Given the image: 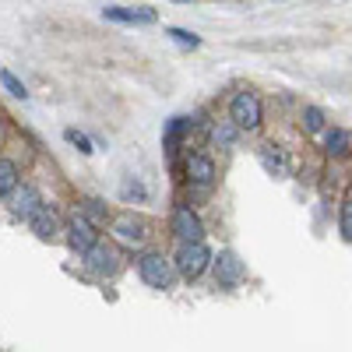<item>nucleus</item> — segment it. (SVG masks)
<instances>
[{"label": "nucleus", "instance_id": "obj_8", "mask_svg": "<svg viewBox=\"0 0 352 352\" xmlns=\"http://www.w3.org/2000/svg\"><path fill=\"white\" fill-rule=\"evenodd\" d=\"M144 229H148V226H144L141 219H131V215H127V219H116V222H113V236L120 240V243H127V247H141L144 236H148Z\"/></svg>", "mask_w": 352, "mask_h": 352}, {"label": "nucleus", "instance_id": "obj_10", "mask_svg": "<svg viewBox=\"0 0 352 352\" xmlns=\"http://www.w3.org/2000/svg\"><path fill=\"white\" fill-rule=\"evenodd\" d=\"M187 176H190V184L197 187H208L215 180V162L208 155H190L187 159Z\"/></svg>", "mask_w": 352, "mask_h": 352}, {"label": "nucleus", "instance_id": "obj_19", "mask_svg": "<svg viewBox=\"0 0 352 352\" xmlns=\"http://www.w3.org/2000/svg\"><path fill=\"white\" fill-rule=\"evenodd\" d=\"M0 81H4V88H8L11 96H18V99H25V96H28V92H25V85H21L11 71H0Z\"/></svg>", "mask_w": 352, "mask_h": 352}, {"label": "nucleus", "instance_id": "obj_15", "mask_svg": "<svg viewBox=\"0 0 352 352\" xmlns=\"http://www.w3.org/2000/svg\"><path fill=\"white\" fill-rule=\"evenodd\" d=\"M18 187V166L11 159H0V197H8Z\"/></svg>", "mask_w": 352, "mask_h": 352}, {"label": "nucleus", "instance_id": "obj_12", "mask_svg": "<svg viewBox=\"0 0 352 352\" xmlns=\"http://www.w3.org/2000/svg\"><path fill=\"white\" fill-rule=\"evenodd\" d=\"M28 226H32V232H36L39 240H53L56 229H60V222H56V215L46 208V204H43L36 215H28Z\"/></svg>", "mask_w": 352, "mask_h": 352}, {"label": "nucleus", "instance_id": "obj_4", "mask_svg": "<svg viewBox=\"0 0 352 352\" xmlns=\"http://www.w3.org/2000/svg\"><path fill=\"white\" fill-rule=\"evenodd\" d=\"M96 240H99L96 222L88 219V215H81V212H74V215H71V222H67V243H71L78 254H85V250L92 247Z\"/></svg>", "mask_w": 352, "mask_h": 352}, {"label": "nucleus", "instance_id": "obj_3", "mask_svg": "<svg viewBox=\"0 0 352 352\" xmlns=\"http://www.w3.org/2000/svg\"><path fill=\"white\" fill-rule=\"evenodd\" d=\"M138 272L152 289H169L173 285V264L162 254H141L138 257Z\"/></svg>", "mask_w": 352, "mask_h": 352}, {"label": "nucleus", "instance_id": "obj_14", "mask_svg": "<svg viewBox=\"0 0 352 352\" xmlns=\"http://www.w3.org/2000/svg\"><path fill=\"white\" fill-rule=\"evenodd\" d=\"M324 148H328V155H349L352 134H349V131H331V134L324 138Z\"/></svg>", "mask_w": 352, "mask_h": 352}, {"label": "nucleus", "instance_id": "obj_17", "mask_svg": "<svg viewBox=\"0 0 352 352\" xmlns=\"http://www.w3.org/2000/svg\"><path fill=\"white\" fill-rule=\"evenodd\" d=\"M236 124H219L215 131H212V138H215V144H222V148H229L232 141H236Z\"/></svg>", "mask_w": 352, "mask_h": 352}, {"label": "nucleus", "instance_id": "obj_7", "mask_svg": "<svg viewBox=\"0 0 352 352\" xmlns=\"http://www.w3.org/2000/svg\"><path fill=\"white\" fill-rule=\"evenodd\" d=\"M173 232H176L184 243H190V240H201V236H204V226H201V219H197L190 208H176V212H173Z\"/></svg>", "mask_w": 352, "mask_h": 352}, {"label": "nucleus", "instance_id": "obj_18", "mask_svg": "<svg viewBox=\"0 0 352 352\" xmlns=\"http://www.w3.org/2000/svg\"><path fill=\"white\" fill-rule=\"evenodd\" d=\"M303 127H307L310 134H317L320 127H324V113H320L317 106H307V109H303Z\"/></svg>", "mask_w": 352, "mask_h": 352}, {"label": "nucleus", "instance_id": "obj_6", "mask_svg": "<svg viewBox=\"0 0 352 352\" xmlns=\"http://www.w3.org/2000/svg\"><path fill=\"white\" fill-rule=\"evenodd\" d=\"M8 197H11V212L21 215L25 222H28V215H36L43 208V194L36 187H14Z\"/></svg>", "mask_w": 352, "mask_h": 352}, {"label": "nucleus", "instance_id": "obj_23", "mask_svg": "<svg viewBox=\"0 0 352 352\" xmlns=\"http://www.w3.org/2000/svg\"><path fill=\"white\" fill-rule=\"evenodd\" d=\"M180 4H184V0H180Z\"/></svg>", "mask_w": 352, "mask_h": 352}, {"label": "nucleus", "instance_id": "obj_11", "mask_svg": "<svg viewBox=\"0 0 352 352\" xmlns=\"http://www.w3.org/2000/svg\"><path fill=\"white\" fill-rule=\"evenodd\" d=\"M109 21H127V25H152L155 21V11H148V8H106L102 11Z\"/></svg>", "mask_w": 352, "mask_h": 352}, {"label": "nucleus", "instance_id": "obj_16", "mask_svg": "<svg viewBox=\"0 0 352 352\" xmlns=\"http://www.w3.org/2000/svg\"><path fill=\"white\" fill-rule=\"evenodd\" d=\"M184 127H187L184 116H176V120H169V131H166V152H169V155H176V144H180Z\"/></svg>", "mask_w": 352, "mask_h": 352}, {"label": "nucleus", "instance_id": "obj_21", "mask_svg": "<svg viewBox=\"0 0 352 352\" xmlns=\"http://www.w3.org/2000/svg\"><path fill=\"white\" fill-rule=\"evenodd\" d=\"M64 138H67L71 144H78V152H85V155H92V141H88L85 134H78V131H67Z\"/></svg>", "mask_w": 352, "mask_h": 352}, {"label": "nucleus", "instance_id": "obj_9", "mask_svg": "<svg viewBox=\"0 0 352 352\" xmlns=\"http://www.w3.org/2000/svg\"><path fill=\"white\" fill-rule=\"evenodd\" d=\"M215 278L222 282V285H240L243 282V261L236 257V254H219V261H215Z\"/></svg>", "mask_w": 352, "mask_h": 352}, {"label": "nucleus", "instance_id": "obj_22", "mask_svg": "<svg viewBox=\"0 0 352 352\" xmlns=\"http://www.w3.org/2000/svg\"><path fill=\"white\" fill-rule=\"evenodd\" d=\"M169 36H173L176 43H180V46H197V43H201L194 32H184V28H169Z\"/></svg>", "mask_w": 352, "mask_h": 352}, {"label": "nucleus", "instance_id": "obj_2", "mask_svg": "<svg viewBox=\"0 0 352 352\" xmlns=\"http://www.w3.org/2000/svg\"><path fill=\"white\" fill-rule=\"evenodd\" d=\"M212 264V250L204 247L201 240H190L180 247V254H176V272H180L184 278H197L204 275V268Z\"/></svg>", "mask_w": 352, "mask_h": 352}, {"label": "nucleus", "instance_id": "obj_1", "mask_svg": "<svg viewBox=\"0 0 352 352\" xmlns=\"http://www.w3.org/2000/svg\"><path fill=\"white\" fill-rule=\"evenodd\" d=\"M229 120L240 131H257L261 127V99L254 92H236L229 102Z\"/></svg>", "mask_w": 352, "mask_h": 352}, {"label": "nucleus", "instance_id": "obj_13", "mask_svg": "<svg viewBox=\"0 0 352 352\" xmlns=\"http://www.w3.org/2000/svg\"><path fill=\"white\" fill-rule=\"evenodd\" d=\"M261 166L268 169L272 176H278V180H282V176H289V162H285V155H282V152L264 148V152H261Z\"/></svg>", "mask_w": 352, "mask_h": 352}, {"label": "nucleus", "instance_id": "obj_5", "mask_svg": "<svg viewBox=\"0 0 352 352\" xmlns=\"http://www.w3.org/2000/svg\"><path fill=\"white\" fill-rule=\"evenodd\" d=\"M116 261H120V257H116V250L106 247V243H99V240L85 250V268L96 272V275H113L116 272Z\"/></svg>", "mask_w": 352, "mask_h": 352}, {"label": "nucleus", "instance_id": "obj_20", "mask_svg": "<svg viewBox=\"0 0 352 352\" xmlns=\"http://www.w3.org/2000/svg\"><path fill=\"white\" fill-rule=\"evenodd\" d=\"M342 236L352 243V197L342 204Z\"/></svg>", "mask_w": 352, "mask_h": 352}]
</instances>
